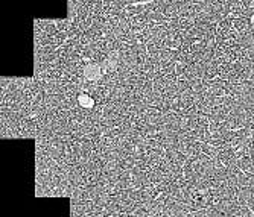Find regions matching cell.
<instances>
[{
  "mask_svg": "<svg viewBox=\"0 0 254 217\" xmlns=\"http://www.w3.org/2000/svg\"><path fill=\"white\" fill-rule=\"evenodd\" d=\"M78 102L84 108H91V107H93V99H91L90 96H87V94H81L79 98H78Z\"/></svg>",
  "mask_w": 254,
  "mask_h": 217,
  "instance_id": "2",
  "label": "cell"
},
{
  "mask_svg": "<svg viewBox=\"0 0 254 217\" xmlns=\"http://www.w3.org/2000/svg\"><path fill=\"white\" fill-rule=\"evenodd\" d=\"M99 73H101V70L95 64H91L85 68V78L87 79H96V78H99Z\"/></svg>",
  "mask_w": 254,
  "mask_h": 217,
  "instance_id": "1",
  "label": "cell"
}]
</instances>
